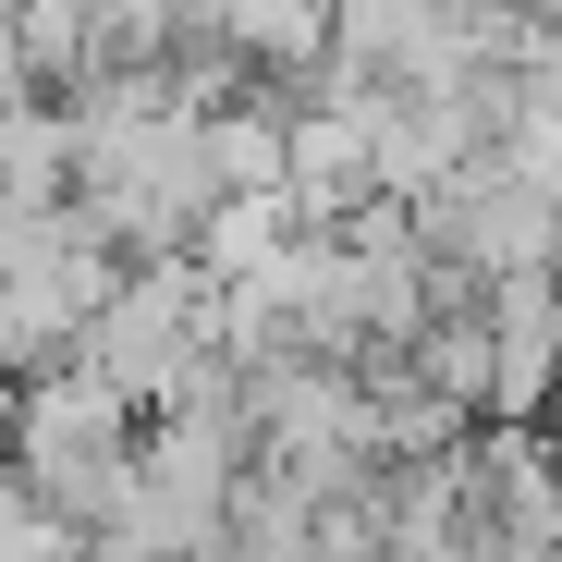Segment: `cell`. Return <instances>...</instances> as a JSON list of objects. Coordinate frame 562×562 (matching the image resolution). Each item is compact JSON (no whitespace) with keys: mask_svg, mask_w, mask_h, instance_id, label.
<instances>
[{"mask_svg":"<svg viewBox=\"0 0 562 562\" xmlns=\"http://www.w3.org/2000/svg\"><path fill=\"white\" fill-rule=\"evenodd\" d=\"M0 25L37 61V86H86L99 74V0H0Z\"/></svg>","mask_w":562,"mask_h":562,"instance_id":"5","label":"cell"},{"mask_svg":"<svg viewBox=\"0 0 562 562\" xmlns=\"http://www.w3.org/2000/svg\"><path fill=\"white\" fill-rule=\"evenodd\" d=\"M135 440H147V404H123L99 367H74V355H61V367H37V380L13 392V477H25L49 514H74L86 538L123 514Z\"/></svg>","mask_w":562,"mask_h":562,"instance_id":"1","label":"cell"},{"mask_svg":"<svg viewBox=\"0 0 562 562\" xmlns=\"http://www.w3.org/2000/svg\"><path fill=\"white\" fill-rule=\"evenodd\" d=\"M0 196L13 209H74V99L61 86L0 111Z\"/></svg>","mask_w":562,"mask_h":562,"instance_id":"4","label":"cell"},{"mask_svg":"<svg viewBox=\"0 0 562 562\" xmlns=\"http://www.w3.org/2000/svg\"><path fill=\"white\" fill-rule=\"evenodd\" d=\"M74 367H99V380L123 392V404H183V392H209L221 380V281L196 269V257H135L123 269V294L99 306V330L74 342Z\"/></svg>","mask_w":562,"mask_h":562,"instance_id":"2","label":"cell"},{"mask_svg":"<svg viewBox=\"0 0 562 562\" xmlns=\"http://www.w3.org/2000/svg\"><path fill=\"white\" fill-rule=\"evenodd\" d=\"M209 562H306L294 538H233V550H209Z\"/></svg>","mask_w":562,"mask_h":562,"instance_id":"6","label":"cell"},{"mask_svg":"<svg viewBox=\"0 0 562 562\" xmlns=\"http://www.w3.org/2000/svg\"><path fill=\"white\" fill-rule=\"evenodd\" d=\"M330 25H342V0H209V37L245 74H318Z\"/></svg>","mask_w":562,"mask_h":562,"instance_id":"3","label":"cell"},{"mask_svg":"<svg viewBox=\"0 0 562 562\" xmlns=\"http://www.w3.org/2000/svg\"><path fill=\"white\" fill-rule=\"evenodd\" d=\"M550 477H562V428H550Z\"/></svg>","mask_w":562,"mask_h":562,"instance_id":"7","label":"cell"}]
</instances>
